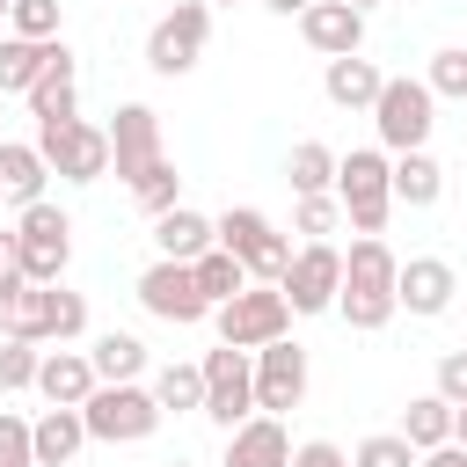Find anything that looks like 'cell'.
I'll use <instances>...</instances> for the list:
<instances>
[{"label": "cell", "instance_id": "obj_1", "mask_svg": "<svg viewBox=\"0 0 467 467\" xmlns=\"http://www.w3.org/2000/svg\"><path fill=\"white\" fill-rule=\"evenodd\" d=\"M394 277H401V255L387 248V234H358V241L343 248V292H336V314H343L358 336L387 328V321L401 314Z\"/></svg>", "mask_w": 467, "mask_h": 467}, {"label": "cell", "instance_id": "obj_2", "mask_svg": "<svg viewBox=\"0 0 467 467\" xmlns=\"http://www.w3.org/2000/svg\"><path fill=\"white\" fill-rule=\"evenodd\" d=\"M336 197H343L350 234H387V219H394V153L387 146H350L336 161Z\"/></svg>", "mask_w": 467, "mask_h": 467}, {"label": "cell", "instance_id": "obj_3", "mask_svg": "<svg viewBox=\"0 0 467 467\" xmlns=\"http://www.w3.org/2000/svg\"><path fill=\"white\" fill-rule=\"evenodd\" d=\"M80 416H88V438H102V445H146L168 409H161L153 387H139V379H102V387L80 401Z\"/></svg>", "mask_w": 467, "mask_h": 467}, {"label": "cell", "instance_id": "obj_4", "mask_svg": "<svg viewBox=\"0 0 467 467\" xmlns=\"http://www.w3.org/2000/svg\"><path fill=\"white\" fill-rule=\"evenodd\" d=\"M372 124H379V146H387V153L431 146V124H438V95H431V80L387 73V88H379V102H372Z\"/></svg>", "mask_w": 467, "mask_h": 467}, {"label": "cell", "instance_id": "obj_5", "mask_svg": "<svg viewBox=\"0 0 467 467\" xmlns=\"http://www.w3.org/2000/svg\"><path fill=\"white\" fill-rule=\"evenodd\" d=\"M15 248H22V277L29 285H58L66 263H73V219L51 197H36L29 212H15Z\"/></svg>", "mask_w": 467, "mask_h": 467}, {"label": "cell", "instance_id": "obj_6", "mask_svg": "<svg viewBox=\"0 0 467 467\" xmlns=\"http://www.w3.org/2000/svg\"><path fill=\"white\" fill-rule=\"evenodd\" d=\"M219 248H234L255 285H277L285 263H292V234H277V219L255 212V204H226L219 212Z\"/></svg>", "mask_w": 467, "mask_h": 467}, {"label": "cell", "instance_id": "obj_7", "mask_svg": "<svg viewBox=\"0 0 467 467\" xmlns=\"http://www.w3.org/2000/svg\"><path fill=\"white\" fill-rule=\"evenodd\" d=\"M204 44H212V0H175V7L153 22V36H146V66H153L161 80H182V73L204 58Z\"/></svg>", "mask_w": 467, "mask_h": 467}, {"label": "cell", "instance_id": "obj_8", "mask_svg": "<svg viewBox=\"0 0 467 467\" xmlns=\"http://www.w3.org/2000/svg\"><path fill=\"white\" fill-rule=\"evenodd\" d=\"M212 321H219V343L263 350V343L292 336V299H285L277 285H248V292H234L226 306H212Z\"/></svg>", "mask_w": 467, "mask_h": 467}, {"label": "cell", "instance_id": "obj_9", "mask_svg": "<svg viewBox=\"0 0 467 467\" xmlns=\"http://www.w3.org/2000/svg\"><path fill=\"white\" fill-rule=\"evenodd\" d=\"M36 153L51 161L58 182H102V175H109V124H88V117H73V124H36Z\"/></svg>", "mask_w": 467, "mask_h": 467}, {"label": "cell", "instance_id": "obj_10", "mask_svg": "<svg viewBox=\"0 0 467 467\" xmlns=\"http://www.w3.org/2000/svg\"><path fill=\"white\" fill-rule=\"evenodd\" d=\"M139 306L153 314V321H168V328H197L204 314H212V299L197 292V270L190 263H175V255H153L146 270H139Z\"/></svg>", "mask_w": 467, "mask_h": 467}, {"label": "cell", "instance_id": "obj_11", "mask_svg": "<svg viewBox=\"0 0 467 467\" xmlns=\"http://www.w3.org/2000/svg\"><path fill=\"white\" fill-rule=\"evenodd\" d=\"M204 416L219 431H241L255 416V350H234V343L204 350Z\"/></svg>", "mask_w": 467, "mask_h": 467}, {"label": "cell", "instance_id": "obj_12", "mask_svg": "<svg viewBox=\"0 0 467 467\" xmlns=\"http://www.w3.org/2000/svg\"><path fill=\"white\" fill-rule=\"evenodd\" d=\"M277 292L292 299V314H336V292H343V248L336 241H299Z\"/></svg>", "mask_w": 467, "mask_h": 467}, {"label": "cell", "instance_id": "obj_13", "mask_svg": "<svg viewBox=\"0 0 467 467\" xmlns=\"http://www.w3.org/2000/svg\"><path fill=\"white\" fill-rule=\"evenodd\" d=\"M153 161H161V117L146 102H117L109 109V175L139 182Z\"/></svg>", "mask_w": 467, "mask_h": 467}, {"label": "cell", "instance_id": "obj_14", "mask_svg": "<svg viewBox=\"0 0 467 467\" xmlns=\"http://www.w3.org/2000/svg\"><path fill=\"white\" fill-rule=\"evenodd\" d=\"M299 401H306V350H299L292 336H277V343L255 350V409L285 416V409H299Z\"/></svg>", "mask_w": 467, "mask_h": 467}, {"label": "cell", "instance_id": "obj_15", "mask_svg": "<svg viewBox=\"0 0 467 467\" xmlns=\"http://www.w3.org/2000/svg\"><path fill=\"white\" fill-rule=\"evenodd\" d=\"M452 292H460V277H452L445 255H409L401 277H394V299H401V314H416V321H438V314L452 306Z\"/></svg>", "mask_w": 467, "mask_h": 467}, {"label": "cell", "instance_id": "obj_16", "mask_svg": "<svg viewBox=\"0 0 467 467\" xmlns=\"http://www.w3.org/2000/svg\"><path fill=\"white\" fill-rule=\"evenodd\" d=\"M29 117H36V124H73V117H80V58L66 51V36L51 44L44 80L29 88Z\"/></svg>", "mask_w": 467, "mask_h": 467}, {"label": "cell", "instance_id": "obj_17", "mask_svg": "<svg viewBox=\"0 0 467 467\" xmlns=\"http://www.w3.org/2000/svg\"><path fill=\"white\" fill-rule=\"evenodd\" d=\"M299 36H306L321 58H350V51H365V15H358L350 0H314V7L299 15Z\"/></svg>", "mask_w": 467, "mask_h": 467}, {"label": "cell", "instance_id": "obj_18", "mask_svg": "<svg viewBox=\"0 0 467 467\" xmlns=\"http://www.w3.org/2000/svg\"><path fill=\"white\" fill-rule=\"evenodd\" d=\"M95 387H102V372H95V358H88V350H73V343L44 350V365H36V394H44V401H58V409H80Z\"/></svg>", "mask_w": 467, "mask_h": 467}, {"label": "cell", "instance_id": "obj_19", "mask_svg": "<svg viewBox=\"0 0 467 467\" xmlns=\"http://www.w3.org/2000/svg\"><path fill=\"white\" fill-rule=\"evenodd\" d=\"M51 182V161L36 153V139H0V204L7 212H29Z\"/></svg>", "mask_w": 467, "mask_h": 467}, {"label": "cell", "instance_id": "obj_20", "mask_svg": "<svg viewBox=\"0 0 467 467\" xmlns=\"http://www.w3.org/2000/svg\"><path fill=\"white\" fill-rule=\"evenodd\" d=\"M219 467H292V438L270 409H255L241 431H226V460Z\"/></svg>", "mask_w": 467, "mask_h": 467}, {"label": "cell", "instance_id": "obj_21", "mask_svg": "<svg viewBox=\"0 0 467 467\" xmlns=\"http://www.w3.org/2000/svg\"><path fill=\"white\" fill-rule=\"evenodd\" d=\"M379 88H387V73H379L365 51L328 58V73H321V95H328L336 109H372V102H379Z\"/></svg>", "mask_w": 467, "mask_h": 467}, {"label": "cell", "instance_id": "obj_22", "mask_svg": "<svg viewBox=\"0 0 467 467\" xmlns=\"http://www.w3.org/2000/svg\"><path fill=\"white\" fill-rule=\"evenodd\" d=\"M212 241H219V219H204V212H190V204H175V212L153 219V248L175 255V263H197Z\"/></svg>", "mask_w": 467, "mask_h": 467}, {"label": "cell", "instance_id": "obj_23", "mask_svg": "<svg viewBox=\"0 0 467 467\" xmlns=\"http://www.w3.org/2000/svg\"><path fill=\"white\" fill-rule=\"evenodd\" d=\"M445 197V168L431 161V146H409V153H394V204H409V212H431Z\"/></svg>", "mask_w": 467, "mask_h": 467}, {"label": "cell", "instance_id": "obj_24", "mask_svg": "<svg viewBox=\"0 0 467 467\" xmlns=\"http://www.w3.org/2000/svg\"><path fill=\"white\" fill-rule=\"evenodd\" d=\"M29 438H36V467H66V460H73V452L88 445V416H80V409H58V401H51V409H44L36 423H29Z\"/></svg>", "mask_w": 467, "mask_h": 467}, {"label": "cell", "instance_id": "obj_25", "mask_svg": "<svg viewBox=\"0 0 467 467\" xmlns=\"http://www.w3.org/2000/svg\"><path fill=\"white\" fill-rule=\"evenodd\" d=\"M51 44L58 36H0V95H29L36 80H44V66H51Z\"/></svg>", "mask_w": 467, "mask_h": 467}, {"label": "cell", "instance_id": "obj_26", "mask_svg": "<svg viewBox=\"0 0 467 467\" xmlns=\"http://www.w3.org/2000/svg\"><path fill=\"white\" fill-rule=\"evenodd\" d=\"M336 161H343V153H328L321 139H299V146L285 153V182H292V197H321V190H336Z\"/></svg>", "mask_w": 467, "mask_h": 467}, {"label": "cell", "instance_id": "obj_27", "mask_svg": "<svg viewBox=\"0 0 467 467\" xmlns=\"http://www.w3.org/2000/svg\"><path fill=\"white\" fill-rule=\"evenodd\" d=\"M190 270H197V292H204L212 306H226L234 292H248V285H255V277H248V263H241L234 248H219V241H212V248H204Z\"/></svg>", "mask_w": 467, "mask_h": 467}, {"label": "cell", "instance_id": "obj_28", "mask_svg": "<svg viewBox=\"0 0 467 467\" xmlns=\"http://www.w3.org/2000/svg\"><path fill=\"white\" fill-rule=\"evenodd\" d=\"M0 328L22 336V343H51V285H22V292L0 306Z\"/></svg>", "mask_w": 467, "mask_h": 467}, {"label": "cell", "instance_id": "obj_29", "mask_svg": "<svg viewBox=\"0 0 467 467\" xmlns=\"http://www.w3.org/2000/svg\"><path fill=\"white\" fill-rule=\"evenodd\" d=\"M146 387H153V401H161L168 416H190V409L204 416V365H182V358H175V365H161Z\"/></svg>", "mask_w": 467, "mask_h": 467}, {"label": "cell", "instance_id": "obj_30", "mask_svg": "<svg viewBox=\"0 0 467 467\" xmlns=\"http://www.w3.org/2000/svg\"><path fill=\"white\" fill-rule=\"evenodd\" d=\"M401 438L416 445V452H431V445H445L452 438V401L431 387V394H416L409 409H401Z\"/></svg>", "mask_w": 467, "mask_h": 467}, {"label": "cell", "instance_id": "obj_31", "mask_svg": "<svg viewBox=\"0 0 467 467\" xmlns=\"http://www.w3.org/2000/svg\"><path fill=\"white\" fill-rule=\"evenodd\" d=\"M88 358H95L102 379H139V372H146V343H139L131 328H102V336L88 343Z\"/></svg>", "mask_w": 467, "mask_h": 467}, {"label": "cell", "instance_id": "obj_32", "mask_svg": "<svg viewBox=\"0 0 467 467\" xmlns=\"http://www.w3.org/2000/svg\"><path fill=\"white\" fill-rule=\"evenodd\" d=\"M131 197H139V212H146V219L175 212V204H182V175H175V161L161 153V161H153V168H146V175L131 182Z\"/></svg>", "mask_w": 467, "mask_h": 467}, {"label": "cell", "instance_id": "obj_33", "mask_svg": "<svg viewBox=\"0 0 467 467\" xmlns=\"http://www.w3.org/2000/svg\"><path fill=\"white\" fill-rule=\"evenodd\" d=\"M336 219H343V197H336V190H321V197H292V234H299V241H328Z\"/></svg>", "mask_w": 467, "mask_h": 467}, {"label": "cell", "instance_id": "obj_34", "mask_svg": "<svg viewBox=\"0 0 467 467\" xmlns=\"http://www.w3.org/2000/svg\"><path fill=\"white\" fill-rule=\"evenodd\" d=\"M36 365H44V343H22V336H7V343H0V394H22V387H36Z\"/></svg>", "mask_w": 467, "mask_h": 467}, {"label": "cell", "instance_id": "obj_35", "mask_svg": "<svg viewBox=\"0 0 467 467\" xmlns=\"http://www.w3.org/2000/svg\"><path fill=\"white\" fill-rule=\"evenodd\" d=\"M423 452L401 438V431H372V438H358V452H350V467H416Z\"/></svg>", "mask_w": 467, "mask_h": 467}, {"label": "cell", "instance_id": "obj_36", "mask_svg": "<svg viewBox=\"0 0 467 467\" xmlns=\"http://www.w3.org/2000/svg\"><path fill=\"white\" fill-rule=\"evenodd\" d=\"M423 80H431L438 102H467V51H460V44L431 51V73H423Z\"/></svg>", "mask_w": 467, "mask_h": 467}, {"label": "cell", "instance_id": "obj_37", "mask_svg": "<svg viewBox=\"0 0 467 467\" xmlns=\"http://www.w3.org/2000/svg\"><path fill=\"white\" fill-rule=\"evenodd\" d=\"M80 336H88V299L51 285V343H80Z\"/></svg>", "mask_w": 467, "mask_h": 467}, {"label": "cell", "instance_id": "obj_38", "mask_svg": "<svg viewBox=\"0 0 467 467\" xmlns=\"http://www.w3.org/2000/svg\"><path fill=\"white\" fill-rule=\"evenodd\" d=\"M58 22H66L58 0H15V15H7L15 36H58Z\"/></svg>", "mask_w": 467, "mask_h": 467}, {"label": "cell", "instance_id": "obj_39", "mask_svg": "<svg viewBox=\"0 0 467 467\" xmlns=\"http://www.w3.org/2000/svg\"><path fill=\"white\" fill-rule=\"evenodd\" d=\"M0 467H36V438H29V416L0 409Z\"/></svg>", "mask_w": 467, "mask_h": 467}, {"label": "cell", "instance_id": "obj_40", "mask_svg": "<svg viewBox=\"0 0 467 467\" xmlns=\"http://www.w3.org/2000/svg\"><path fill=\"white\" fill-rule=\"evenodd\" d=\"M29 277H22V248H15V226H0V306L22 292Z\"/></svg>", "mask_w": 467, "mask_h": 467}, {"label": "cell", "instance_id": "obj_41", "mask_svg": "<svg viewBox=\"0 0 467 467\" xmlns=\"http://www.w3.org/2000/svg\"><path fill=\"white\" fill-rule=\"evenodd\" d=\"M438 394H445L452 409L467 401V350H445V358H438Z\"/></svg>", "mask_w": 467, "mask_h": 467}, {"label": "cell", "instance_id": "obj_42", "mask_svg": "<svg viewBox=\"0 0 467 467\" xmlns=\"http://www.w3.org/2000/svg\"><path fill=\"white\" fill-rule=\"evenodd\" d=\"M292 467H350V452L328 438H306V445H292Z\"/></svg>", "mask_w": 467, "mask_h": 467}, {"label": "cell", "instance_id": "obj_43", "mask_svg": "<svg viewBox=\"0 0 467 467\" xmlns=\"http://www.w3.org/2000/svg\"><path fill=\"white\" fill-rule=\"evenodd\" d=\"M416 467H467V445H460V438H445V445H431Z\"/></svg>", "mask_w": 467, "mask_h": 467}, {"label": "cell", "instance_id": "obj_44", "mask_svg": "<svg viewBox=\"0 0 467 467\" xmlns=\"http://www.w3.org/2000/svg\"><path fill=\"white\" fill-rule=\"evenodd\" d=\"M263 7H270V15H306L314 0H263Z\"/></svg>", "mask_w": 467, "mask_h": 467}, {"label": "cell", "instance_id": "obj_45", "mask_svg": "<svg viewBox=\"0 0 467 467\" xmlns=\"http://www.w3.org/2000/svg\"><path fill=\"white\" fill-rule=\"evenodd\" d=\"M452 438H460V445H467V401H460V409H452Z\"/></svg>", "mask_w": 467, "mask_h": 467}, {"label": "cell", "instance_id": "obj_46", "mask_svg": "<svg viewBox=\"0 0 467 467\" xmlns=\"http://www.w3.org/2000/svg\"><path fill=\"white\" fill-rule=\"evenodd\" d=\"M350 7H358V15H372V7H379V0H350Z\"/></svg>", "mask_w": 467, "mask_h": 467}, {"label": "cell", "instance_id": "obj_47", "mask_svg": "<svg viewBox=\"0 0 467 467\" xmlns=\"http://www.w3.org/2000/svg\"><path fill=\"white\" fill-rule=\"evenodd\" d=\"M7 15H15V0H0V22H7Z\"/></svg>", "mask_w": 467, "mask_h": 467}, {"label": "cell", "instance_id": "obj_48", "mask_svg": "<svg viewBox=\"0 0 467 467\" xmlns=\"http://www.w3.org/2000/svg\"><path fill=\"white\" fill-rule=\"evenodd\" d=\"M168 467H197V460H168Z\"/></svg>", "mask_w": 467, "mask_h": 467}, {"label": "cell", "instance_id": "obj_49", "mask_svg": "<svg viewBox=\"0 0 467 467\" xmlns=\"http://www.w3.org/2000/svg\"><path fill=\"white\" fill-rule=\"evenodd\" d=\"M212 7H234V0H212Z\"/></svg>", "mask_w": 467, "mask_h": 467}]
</instances>
